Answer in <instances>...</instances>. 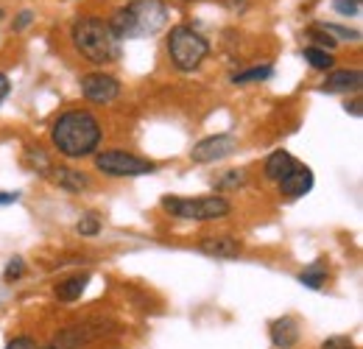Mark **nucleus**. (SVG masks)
Returning a JSON list of instances; mask_svg holds the SVG:
<instances>
[{
  "instance_id": "nucleus-5",
  "label": "nucleus",
  "mask_w": 363,
  "mask_h": 349,
  "mask_svg": "<svg viewBox=\"0 0 363 349\" xmlns=\"http://www.w3.org/2000/svg\"><path fill=\"white\" fill-rule=\"evenodd\" d=\"M162 207L184 221H216L227 218L232 204L224 196H204V199H177V196H165Z\"/></svg>"
},
{
  "instance_id": "nucleus-10",
  "label": "nucleus",
  "mask_w": 363,
  "mask_h": 349,
  "mask_svg": "<svg viewBox=\"0 0 363 349\" xmlns=\"http://www.w3.org/2000/svg\"><path fill=\"white\" fill-rule=\"evenodd\" d=\"M240 240L232 238V235H207L199 240V252L207 255V257H216V260H232L240 255Z\"/></svg>"
},
{
  "instance_id": "nucleus-25",
  "label": "nucleus",
  "mask_w": 363,
  "mask_h": 349,
  "mask_svg": "<svg viewBox=\"0 0 363 349\" xmlns=\"http://www.w3.org/2000/svg\"><path fill=\"white\" fill-rule=\"evenodd\" d=\"M321 349H355V344L347 338V336H333V338H327Z\"/></svg>"
},
{
  "instance_id": "nucleus-20",
  "label": "nucleus",
  "mask_w": 363,
  "mask_h": 349,
  "mask_svg": "<svg viewBox=\"0 0 363 349\" xmlns=\"http://www.w3.org/2000/svg\"><path fill=\"white\" fill-rule=\"evenodd\" d=\"M76 232H79L82 238H92V235H98V232H101V218H98L95 213L82 216V221L76 223Z\"/></svg>"
},
{
  "instance_id": "nucleus-29",
  "label": "nucleus",
  "mask_w": 363,
  "mask_h": 349,
  "mask_svg": "<svg viewBox=\"0 0 363 349\" xmlns=\"http://www.w3.org/2000/svg\"><path fill=\"white\" fill-rule=\"evenodd\" d=\"M14 201H20L17 190H0V204H14Z\"/></svg>"
},
{
  "instance_id": "nucleus-12",
  "label": "nucleus",
  "mask_w": 363,
  "mask_h": 349,
  "mask_svg": "<svg viewBox=\"0 0 363 349\" xmlns=\"http://www.w3.org/2000/svg\"><path fill=\"white\" fill-rule=\"evenodd\" d=\"M361 70H335L321 84V92H358L361 89Z\"/></svg>"
},
{
  "instance_id": "nucleus-18",
  "label": "nucleus",
  "mask_w": 363,
  "mask_h": 349,
  "mask_svg": "<svg viewBox=\"0 0 363 349\" xmlns=\"http://www.w3.org/2000/svg\"><path fill=\"white\" fill-rule=\"evenodd\" d=\"M274 76L272 65H263V67H252V70H240L232 76V84H255V82H266Z\"/></svg>"
},
{
  "instance_id": "nucleus-3",
  "label": "nucleus",
  "mask_w": 363,
  "mask_h": 349,
  "mask_svg": "<svg viewBox=\"0 0 363 349\" xmlns=\"http://www.w3.org/2000/svg\"><path fill=\"white\" fill-rule=\"evenodd\" d=\"M70 37H73L76 50L87 62H92V65H112V62L121 59V40L109 28V23H104L98 17H82V20H76Z\"/></svg>"
},
{
  "instance_id": "nucleus-32",
  "label": "nucleus",
  "mask_w": 363,
  "mask_h": 349,
  "mask_svg": "<svg viewBox=\"0 0 363 349\" xmlns=\"http://www.w3.org/2000/svg\"><path fill=\"white\" fill-rule=\"evenodd\" d=\"M37 349H56V347H37Z\"/></svg>"
},
{
  "instance_id": "nucleus-4",
  "label": "nucleus",
  "mask_w": 363,
  "mask_h": 349,
  "mask_svg": "<svg viewBox=\"0 0 363 349\" xmlns=\"http://www.w3.org/2000/svg\"><path fill=\"white\" fill-rule=\"evenodd\" d=\"M210 53V43L193 28V26H174L168 34V56L174 62V67L182 73H193L196 67H201V62Z\"/></svg>"
},
{
  "instance_id": "nucleus-7",
  "label": "nucleus",
  "mask_w": 363,
  "mask_h": 349,
  "mask_svg": "<svg viewBox=\"0 0 363 349\" xmlns=\"http://www.w3.org/2000/svg\"><path fill=\"white\" fill-rule=\"evenodd\" d=\"M235 151H238V140L232 134H213V137H204L193 145L190 160L199 162V165H210V162L227 160Z\"/></svg>"
},
{
  "instance_id": "nucleus-30",
  "label": "nucleus",
  "mask_w": 363,
  "mask_h": 349,
  "mask_svg": "<svg viewBox=\"0 0 363 349\" xmlns=\"http://www.w3.org/2000/svg\"><path fill=\"white\" fill-rule=\"evenodd\" d=\"M9 89H11V82H9V76H6V73H0V104L6 101Z\"/></svg>"
},
{
  "instance_id": "nucleus-19",
  "label": "nucleus",
  "mask_w": 363,
  "mask_h": 349,
  "mask_svg": "<svg viewBox=\"0 0 363 349\" xmlns=\"http://www.w3.org/2000/svg\"><path fill=\"white\" fill-rule=\"evenodd\" d=\"M302 56L308 59V65L311 67H316V70H330L333 67V53L330 50H321V48H313V45H308L305 50H302Z\"/></svg>"
},
{
  "instance_id": "nucleus-33",
  "label": "nucleus",
  "mask_w": 363,
  "mask_h": 349,
  "mask_svg": "<svg viewBox=\"0 0 363 349\" xmlns=\"http://www.w3.org/2000/svg\"><path fill=\"white\" fill-rule=\"evenodd\" d=\"M0 17H3V11H0Z\"/></svg>"
},
{
  "instance_id": "nucleus-28",
  "label": "nucleus",
  "mask_w": 363,
  "mask_h": 349,
  "mask_svg": "<svg viewBox=\"0 0 363 349\" xmlns=\"http://www.w3.org/2000/svg\"><path fill=\"white\" fill-rule=\"evenodd\" d=\"M31 20H34V11H28V9H26V11H20V17H17V23H14V31H23Z\"/></svg>"
},
{
  "instance_id": "nucleus-27",
  "label": "nucleus",
  "mask_w": 363,
  "mask_h": 349,
  "mask_svg": "<svg viewBox=\"0 0 363 349\" xmlns=\"http://www.w3.org/2000/svg\"><path fill=\"white\" fill-rule=\"evenodd\" d=\"M243 182H246L243 171H232V174L224 176V179L218 182V187H235V184H243Z\"/></svg>"
},
{
  "instance_id": "nucleus-17",
  "label": "nucleus",
  "mask_w": 363,
  "mask_h": 349,
  "mask_svg": "<svg viewBox=\"0 0 363 349\" xmlns=\"http://www.w3.org/2000/svg\"><path fill=\"white\" fill-rule=\"evenodd\" d=\"M26 165L31 168V171H37V174L48 176L53 171V162H50V157H48L45 151L40 148V145H31V148H26Z\"/></svg>"
},
{
  "instance_id": "nucleus-31",
  "label": "nucleus",
  "mask_w": 363,
  "mask_h": 349,
  "mask_svg": "<svg viewBox=\"0 0 363 349\" xmlns=\"http://www.w3.org/2000/svg\"><path fill=\"white\" fill-rule=\"evenodd\" d=\"M344 109H347V112H352V115H355V118H361V101H358V98H355V101H347V106H344Z\"/></svg>"
},
{
  "instance_id": "nucleus-22",
  "label": "nucleus",
  "mask_w": 363,
  "mask_h": 349,
  "mask_svg": "<svg viewBox=\"0 0 363 349\" xmlns=\"http://www.w3.org/2000/svg\"><path fill=\"white\" fill-rule=\"evenodd\" d=\"M308 37L313 40V48L330 50V53H333V50H335V45H338L335 40H333V37H330V34H324V31H321L318 26H311V28H308Z\"/></svg>"
},
{
  "instance_id": "nucleus-1",
  "label": "nucleus",
  "mask_w": 363,
  "mask_h": 349,
  "mask_svg": "<svg viewBox=\"0 0 363 349\" xmlns=\"http://www.w3.org/2000/svg\"><path fill=\"white\" fill-rule=\"evenodd\" d=\"M50 143L67 160L90 157V154H95V148L101 143V123H98V118L92 112H87V109L62 112L53 121Z\"/></svg>"
},
{
  "instance_id": "nucleus-2",
  "label": "nucleus",
  "mask_w": 363,
  "mask_h": 349,
  "mask_svg": "<svg viewBox=\"0 0 363 349\" xmlns=\"http://www.w3.org/2000/svg\"><path fill=\"white\" fill-rule=\"evenodd\" d=\"M168 23V6L165 0H129L123 9H118L109 20V28L118 40H140L154 37Z\"/></svg>"
},
{
  "instance_id": "nucleus-9",
  "label": "nucleus",
  "mask_w": 363,
  "mask_h": 349,
  "mask_svg": "<svg viewBox=\"0 0 363 349\" xmlns=\"http://www.w3.org/2000/svg\"><path fill=\"white\" fill-rule=\"evenodd\" d=\"M279 193L288 196V199H302L313 190V171L308 165H294L288 176H282L279 182Z\"/></svg>"
},
{
  "instance_id": "nucleus-6",
  "label": "nucleus",
  "mask_w": 363,
  "mask_h": 349,
  "mask_svg": "<svg viewBox=\"0 0 363 349\" xmlns=\"http://www.w3.org/2000/svg\"><path fill=\"white\" fill-rule=\"evenodd\" d=\"M95 168L106 176H145L154 174L157 165L151 160H143L126 151H104L95 157Z\"/></svg>"
},
{
  "instance_id": "nucleus-13",
  "label": "nucleus",
  "mask_w": 363,
  "mask_h": 349,
  "mask_svg": "<svg viewBox=\"0 0 363 349\" xmlns=\"http://www.w3.org/2000/svg\"><path fill=\"white\" fill-rule=\"evenodd\" d=\"M48 179L53 182V184H59L62 190H67V193H82L84 187H90V179L82 174V171H73V168H53Z\"/></svg>"
},
{
  "instance_id": "nucleus-15",
  "label": "nucleus",
  "mask_w": 363,
  "mask_h": 349,
  "mask_svg": "<svg viewBox=\"0 0 363 349\" xmlns=\"http://www.w3.org/2000/svg\"><path fill=\"white\" fill-rule=\"evenodd\" d=\"M294 165L296 162H294V157L288 151H274L272 157L266 160V165H263V174H266V179H272V182H279L282 176H288V171Z\"/></svg>"
},
{
  "instance_id": "nucleus-8",
  "label": "nucleus",
  "mask_w": 363,
  "mask_h": 349,
  "mask_svg": "<svg viewBox=\"0 0 363 349\" xmlns=\"http://www.w3.org/2000/svg\"><path fill=\"white\" fill-rule=\"evenodd\" d=\"M82 92L92 104H112L121 95V82L109 73H87L82 79Z\"/></svg>"
},
{
  "instance_id": "nucleus-24",
  "label": "nucleus",
  "mask_w": 363,
  "mask_h": 349,
  "mask_svg": "<svg viewBox=\"0 0 363 349\" xmlns=\"http://www.w3.org/2000/svg\"><path fill=\"white\" fill-rule=\"evenodd\" d=\"M26 274V262L23 257H11L9 265H6V271H3V277H6V282H14V279H20Z\"/></svg>"
},
{
  "instance_id": "nucleus-21",
  "label": "nucleus",
  "mask_w": 363,
  "mask_h": 349,
  "mask_svg": "<svg viewBox=\"0 0 363 349\" xmlns=\"http://www.w3.org/2000/svg\"><path fill=\"white\" fill-rule=\"evenodd\" d=\"M316 26L324 34H330L335 43H338V40H361L358 31H350V28H341V26H333V23H316Z\"/></svg>"
},
{
  "instance_id": "nucleus-16",
  "label": "nucleus",
  "mask_w": 363,
  "mask_h": 349,
  "mask_svg": "<svg viewBox=\"0 0 363 349\" xmlns=\"http://www.w3.org/2000/svg\"><path fill=\"white\" fill-rule=\"evenodd\" d=\"M299 282L305 285V288H313V291H318L324 282H327V265L321 260H316V262H311L302 274H299Z\"/></svg>"
},
{
  "instance_id": "nucleus-26",
  "label": "nucleus",
  "mask_w": 363,
  "mask_h": 349,
  "mask_svg": "<svg viewBox=\"0 0 363 349\" xmlns=\"http://www.w3.org/2000/svg\"><path fill=\"white\" fill-rule=\"evenodd\" d=\"M6 349H37V341L31 338V336H17V338H11Z\"/></svg>"
},
{
  "instance_id": "nucleus-11",
  "label": "nucleus",
  "mask_w": 363,
  "mask_h": 349,
  "mask_svg": "<svg viewBox=\"0 0 363 349\" xmlns=\"http://www.w3.org/2000/svg\"><path fill=\"white\" fill-rule=\"evenodd\" d=\"M269 333H272V344L277 349H291L299 341V324H296V318H291V316H282V318L272 321Z\"/></svg>"
},
{
  "instance_id": "nucleus-23",
  "label": "nucleus",
  "mask_w": 363,
  "mask_h": 349,
  "mask_svg": "<svg viewBox=\"0 0 363 349\" xmlns=\"http://www.w3.org/2000/svg\"><path fill=\"white\" fill-rule=\"evenodd\" d=\"M333 9H335L338 14L358 17V14H361V0H333Z\"/></svg>"
},
{
  "instance_id": "nucleus-14",
  "label": "nucleus",
  "mask_w": 363,
  "mask_h": 349,
  "mask_svg": "<svg viewBox=\"0 0 363 349\" xmlns=\"http://www.w3.org/2000/svg\"><path fill=\"white\" fill-rule=\"evenodd\" d=\"M87 282H90V277L87 274H79V277H67L65 282H59L56 285V299L59 302H76L82 294H84V288H87Z\"/></svg>"
}]
</instances>
